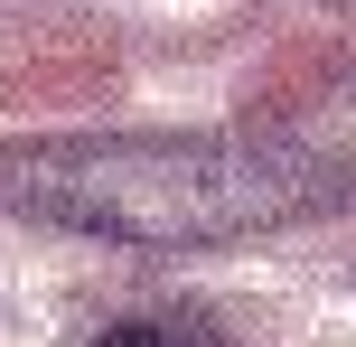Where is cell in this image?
Returning a JSON list of instances; mask_svg holds the SVG:
<instances>
[{"instance_id": "obj_2", "label": "cell", "mask_w": 356, "mask_h": 347, "mask_svg": "<svg viewBox=\"0 0 356 347\" xmlns=\"http://www.w3.org/2000/svg\"><path fill=\"white\" fill-rule=\"evenodd\" d=\"M253 122L282 141V160L300 169V188H309V207H319V216L356 207V75L300 85V94H282V104H263Z\"/></svg>"}, {"instance_id": "obj_3", "label": "cell", "mask_w": 356, "mask_h": 347, "mask_svg": "<svg viewBox=\"0 0 356 347\" xmlns=\"http://www.w3.org/2000/svg\"><path fill=\"white\" fill-rule=\"evenodd\" d=\"M94 347H216V329L188 319V310H131V319H113Z\"/></svg>"}, {"instance_id": "obj_1", "label": "cell", "mask_w": 356, "mask_h": 347, "mask_svg": "<svg viewBox=\"0 0 356 347\" xmlns=\"http://www.w3.org/2000/svg\"><path fill=\"white\" fill-rule=\"evenodd\" d=\"M0 207L104 244H244L291 216H319L263 122L19 141L0 150Z\"/></svg>"}]
</instances>
